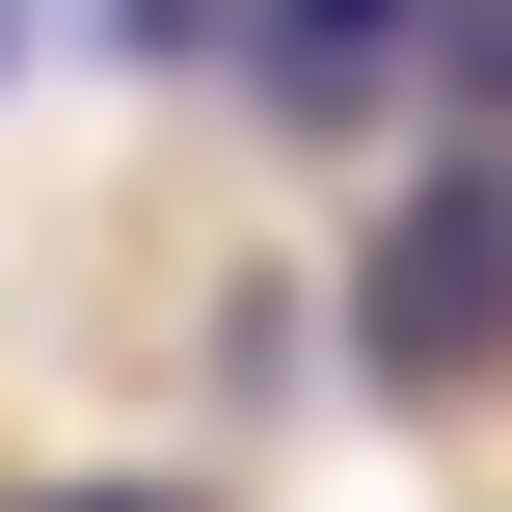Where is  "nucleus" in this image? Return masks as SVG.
<instances>
[{
	"label": "nucleus",
	"instance_id": "f257e3e1",
	"mask_svg": "<svg viewBox=\"0 0 512 512\" xmlns=\"http://www.w3.org/2000/svg\"><path fill=\"white\" fill-rule=\"evenodd\" d=\"M351 351L378 378H486L512 351V135H432L405 162V216L351 243Z\"/></svg>",
	"mask_w": 512,
	"mask_h": 512
},
{
	"label": "nucleus",
	"instance_id": "f03ea898",
	"mask_svg": "<svg viewBox=\"0 0 512 512\" xmlns=\"http://www.w3.org/2000/svg\"><path fill=\"white\" fill-rule=\"evenodd\" d=\"M405 27H432V0H243V54H216V81H243L270 135H351V108L405 81Z\"/></svg>",
	"mask_w": 512,
	"mask_h": 512
},
{
	"label": "nucleus",
	"instance_id": "7ed1b4c3",
	"mask_svg": "<svg viewBox=\"0 0 512 512\" xmlns=\"http://www.w3.org/2000/svg\"><path fill=\"white\" fill-rule=\"evenodd\" d=\"M405 81H432L459 135H512V0H432V27H405Z\"/></svg>",
	"mask_w": 512,
	"mask_h": 512
},
{
	"label": "nucleus",
	"instance_id": "20e7f679",
	"mask_svg": "<svg viewBox=\"0 0 512 512\" xmlns=\"http://www.w3.org/2000/svg\"><path fill=\"white\" fill-rule=\"evenodd\" d=\"M108 54H243V0H108Z\"/></svg>",
	"mask_w": 512,
	"mask_h": 512
},
{
	"label": "nucleus",
	"instance_id": "39448f33",
	"mask_svg": "<svg viewBox=\"0 0 512 512\" xmlns=\"http://www.w3.org/2000/svg\"><path fill=\"white\" fill-rule=\"evenodd\" d=\"M27 512H216V486H27Z\"/></svg>",
	"mask_w": 512,
	"mask_h": 512
},
{
	"label": "nucleus",
	"instance_id": "423d86ee",
	"mask_svg": "<svg viewBox=\"0 0 512 512\" xmlns=\"http://www.w3.org/2000/svg\"><path fill=\"white\" fill-rule=\"evenodd\" d=\"M27 54H54V0H0V81H27Z\"/></svg>",
	"mask_w": 512,
	"mask_h": 512
}]
</instances>
